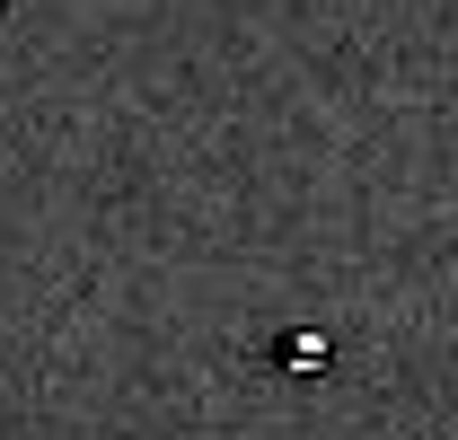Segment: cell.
Here are the masks:
<instances>
[{"mask_svg":"<svg viewBox=\"0 0 458 440\" xmlns=\"http://www.w3.org/2000/svg\"><path fill=\"white\" fill-rule=\"evenodd\" d=\"M274 352H283V370H327V343L318 334H283Z\"/></svg>","mask_w":458,"mask_h":440,"instance_id":"6da1fadb","label":"cell"}]
</instances>
